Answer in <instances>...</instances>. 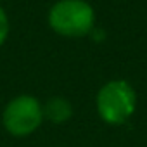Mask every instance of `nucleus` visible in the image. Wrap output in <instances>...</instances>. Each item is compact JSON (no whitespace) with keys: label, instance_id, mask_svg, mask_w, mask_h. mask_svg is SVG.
Masks as SVG:
<instances>
[{"label":"nucleus","instance_id":"f257e3e1","mask_svg":"<svg viewBox=\"0 0 147 147\" xmlns=\"http://www.w3.org/2000/svg\"><path fill=\"white\" fill-rule=\"evenodd\" d=\"M95 12L85 0H59L49 12L50 28L69 38H78L94 28Z\"/></svg>","mask_w":147,"mask_h":147},{"label":"nucleus","instance_id":"f03ea898","mask_svg":"<svg viewBox=\"0 0 147 147\" xmlns=\"http://www.w3.org/2000/svg\"><path fill=\"white\" fill-rule=\"evenodd\" d=\"M137 95L133 87L125 80L106 83L97 94V111L109 125H123L135 113Z\"/></svg>","mask_w":147,"mask_h":147},{"label":"nucleus","instance_id":"7ed1b4c3","mask_svg":"<svg viewBox=\"0 0 147 147\" xmlns=\"http://www.w3.org/2000/svg\"><path fill=\"white\" fill-rule=\"evenodd\" d=\"M5 130L14 137L31 135L43 121V107L31 95H19L12 99L2 116Z\"/></svg>","mask_w":147,"mask_h":147},{"label":"nucleus","instance_id":"20e7f679","mask_svg":"<svg viewBox=\"0 0 147 147\" xmlns=\"http://www.w3.org/2000/svg\"><path fill=\"white\" fill-rule=\"evenodd\" d=\"M71 114H73V107L62 97H54L47 100V104L43 106V118L50 119L52 123H64L71 118Z\"/></svg>","mask_w":147,"mask_h":147},{"label":"nucleus","instance_id":"39448f33","mask_svg":"<svg viewBox=\"0 0 147 147\" xmlns=\"http://www.w3.org/2000/svg\"><path fill=\"white\" fill-rule=\"evenodd\" d=\"M7 35H9V19H7L5 11L0 7V45L5 42Z\"/></svg>","mask_w":147,"mask_h":147}]
</instances>
